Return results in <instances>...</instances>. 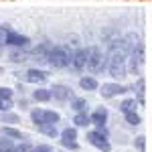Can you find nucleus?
<instances>
[{
	"instance_id": "obj_7",
	"label": "nucleus",
	"mask_w": 152,
	"mask_h": 152,
	"mask_svg": "<svg viewBox=\"0 0 152 152\" xmlns=\"http://www.w3.org/2000/svg\"><path fill=\"white\" fill-rule=\"evenodd\" d=\"M51 94H53V99L59 102V104H69L71 99L75 97L73 87L67 85V83H55V85L51 87Z\"/></svg>"
},
{
	"instance_id": "obj_15",
	"label": "nucleus",
	"mask_w": 152,
	"mask_h": 152,
	"mask_svg": "<svg viewBox=\"0 0 152 152\" xmlns=\"http://www.w3.org/2000/svg\"><path fill=\"white\" fill-rule=\"evenodd\" d=\"M0 134H2V136H8L12 140H26V136H24L16 126H2V128H0Z\"/></svg>"
},
{
	"instance_id": "obj_2",
	"label": "nucleus",
	"mask_w": 152,
	"mask_h": 152,
	"mask_svg": "<svg viewBox=\"0 0 152 152\" xmlns=\"http://www.w3.org/2000/svg\"><path fill=\"white\" fill-rule=\"evenodd\" d=\"M107 73L114 79H124L128 75V53L122 49H114L107 55Z\"/></svg>"
},
{
	"instance_id": "obj_34",
	"label": "nucleus",
	"mask_w": 152,
	"mask_h": 152,
	"mask_svg": "<svg viewBox=\"0 0 152 152\" xmlns=\"http://www.w3.org/2000/svg\"><path fill=\"white\" fill-rule=\"evenodd\" d=\"M57 152H69V150H57Z\"/></svg>"
},
{
	"instance_id": "obj_1",
	"label": "nucleus",
	"mask_w": 152,
	"mask_h": 152,
	"mask_svg": "<svg viewBox=\"0 0 152 152\" xmlns=\"http://www.w3.org/2000/svg\"><path fill=\"white\" fill-rule=\"evenodd\" d=\"M71 59H73V51L67 45H51L45 63L51 69H69Z\"/></svg>"
},
{
	"instance_id": "obj_22",
	"label": "nucleus",
	"mask_w": 152,
	"mask_h": 152,
	"mask_svg": "<svg viewBox=\"0 0 152 152\" xmlns=\"http://www.w3.org/2000/svg\"><path fill=\"white\" fill-rule=\"evenodd\" d=\"M124 120H126L128 126H142V116L138 112H128V114H124Z\"/></svg>"
},
{
	"instance_id": "obj_16",
	"label": "nucleus",
	"mask_w": 152,
	"mask_h": 152,
	"mask_svg": "<svg viewBox=\"0 0 152 152\" xmlns=\"http://www.w3.org/2000/svg\"><path fill=\"white\" fill-rule=\"evenodd\" d=\"M138 105H140V104H138L136 97H126V99L120 102V114L124 116V114H128V112H136Z\"/></svg>"
},
{
	"instance_id": "obj_30",
	"label": "nucleus",
	"mask_w": 152,
	"mask_h": 152,
	"mask_svg": "<svg viewBox=\"0 0 152 152\" xmlns=\"http://www.w3.org/2000/svg\"><path fill=\"white\" fill-rule=\"evenodd\" d=\"M95 130H97L99 134H104V136H107V138H110V130H107V124H95Z\"/></svg>"
},
{
	"instance_id": "obj_12",
	"label": "nucleus",
	"mask_w": 152,
	"mask_h": 152,
	"mask_svg": "<svg viewBox=\"0 0 152 152\" xmlns=\"http://www.w3.org/2000/svg\"><path fill=\"white\" fill-rule=\"evenodd\" d=\"M130 91H134L138 104L144 105V102H146V81H144V77H138V81L134 85H130Z\"/></svg>"
},
{
	"instance_id": "obj_31",
	"label": "nucleus",
	"mask_w": 152,
	"mask_h": 152,
	"mask_svg": "<svg viewBox=\"0 0 152 152\" xmlns=\"http://www.w3.org/2000/svg\"><path fill=\"white\" fill-rule=\"evenodd\" d=\"M16 105H18L20 110H28V105H31V99H26V97H20V99L16 102Z\"/></svg>"
},
{
	"instance_id": "obj_29",
	"label": "nucleus",
	"mask_w": 152,
	"mask_h": 152,
	"mask_svg": "<svg viewBox=\"0 0 152 152\" xmlns=\"http://www.w3.org/2000/svg\"><path fill=\"white\" fill-rule=\"evenodd\" d=\"M12 107H14L12 99H0V112H10Z\"/></svg>"
},
{
	"instance_id": "obj_9",
	"label": "nucleus",
	"mask_w": 152,
	"mask_h": 152,
	"mask_svg": "<svg viewBox=\"0 0 152 152\" xmlns=\"http://www.w3.org/2000/svg\"><path fill=\"white\" fill-rule=\"evenodd\" d=\"M87 142L99 152H112V142H110V138L104 136V134H99L97 130L87 132Z\"/></svg>"
},
{
	"instance_id": "obj_28",
	"label": "nucleus",
	"mask_w": 152,
	"mask_h": 152,
	"mask_svg": "<svg viewBox=\"0 0 152 152\" xmlns=\"http://www.w3.org/2000/svg\"><path fill=\"white\" fill-rule=\"evenodd\" d=\"M31 152H55V148L51 144H37L31 148Z\"/></svg>"
},
{
	"instance_id": "obj_8",
	"label": "nucleus",
	"mask_w": 152,
	"mask_h": 152,
	"mask_svg": "<svg viewBox=\"0 0 152 152\" xmlns=\"http://www.w3.org/2000/svg\"><path fill=\"white\" fill-rule=\"evenodd\" d=\"M20 79L26 81V83H33V85H43L49 79V71L39 69V67H28V69H24Z\"/></svg>"
},
{
	"instance_id": "obj_5",
	"label": "nucleus",
	"mask_w": 152,
	"mask_h": 152,
	"mask_svg": "<svg viewBox=\"0 0 152 152\" xmlns=\"http://www.w3.org/2000/svg\"><path fill=\"white\" fill-rule=\"evenodd\" d=\"M126 94H130V85H124L120 81H107L99 85V95L104 99H116V97Z\"/></svg>"
},
{
	"instance_id": "obj_26",
	"label": "nucleus",
	"mask_w": 152,
	"mask_h": 152,
	"mask_svg": "<svg viewBox=\"0 0 152 152\" xmlns=\"http://www.w3.org/2000/svg\"><path fill=\"white\" fill-rule=\"evenodd\" d=\"M12 97H14V89L2 85V87H0V99H12Z\"/></svg>"
},
{
	"instance_id": "obj_21",
	"label": "nucleus",
	"mask_w": 152,
	"mask_h": 152,
	"mask_svg": "<svg viewBox=\"0 0 152 152\" xmlns=\"http://www.w3.org/2000/svg\"><path fill=\"white\" fill-rule=\"evenodd\" d=\"M59 138L61 140H77V128L75 126H67L59 132Z\"/></svg>"
},
{
	"instance_id": "obj_20",
	"label": "nucleus",
	"mask_w": 152,
	"mask_h": 152,
	"mask_svg": "<svg viewBox=\"0 0 152 152\" xmlns=\"http://www.w3.org/2000/svg\"><path fill=\"white\" fill-rule=\"evenodd\" d=\"M39 134H43V136H47V138H57L59 136V130L55 124H45V126H39L37 128Z\"/></svg>"
},
{
	"instance_id": "obj_33",
	"label": "nucleus",
	"mask_w": 152,
	"mask_h": 152,
	"mask_svg": "<svg viewBox=\"0 0 152 152\" xmlns=\"http://www.w3.org/2000/svg\"><path fill=\"white\" fill-rule=\"evenodd\" d=\"M4 49H6V47H2V45H0V57H2V53H4Z\"/></svg>"
},
{
	"instance_id": "obj_24",
	"label": "nucleus",
	"mask_w": 152,
	"mask_h": 152,
	"mask_svg": "<svg viewBox=\"0 0 152 152\" xmlns=\"http://www.w3.org/2000/svg\"><path fill=\"white\" fill-rule=\"evenodd\" d=\"M59 144H61L65 150H69V152H77L79 150V142L77 140H61V138H59Z\"/></svg>"
},
{
	"instance_id": "obj_32",
	"label": "nucleus",
	"mask_w": 152,
	"mask_h": 152,
	"mask_svg": "<svg viewBox=\"0 0 152 152\" xmlns=\"http://www.w3.org/2000/svg\"><path fill=\"white\" fill-rule=\"evenodd\" d=\"M16 91H20V94H24V91H26V87H24L23 83H16Z\"/></svg>"
},
{
	"instance_id": "obj_18",
	"label": "nucleus",
	"mask_w": 152,
	"mask_h": 152,
	"mask_svg": "<svg viewBox=\"0 0 152 152\" xmlns=\"http://www.w3.org/2000/svg\"><path fill=\"white\" fill-rule=\"evenodd\" d=\"M91 124V118L87 112H77L75 116H73V126L75 128H87Z\"/></svg>"
},
{
	"instance_id": "obj_27",
	"label": "nucleus",
	"mask_w": 152,
	"mask_h": 152,
	"mask_svg": "<svg viewBox=\"0 0 152 152\" xmlns=\"http://www.w3.org/2000/svg\"><path fill=\"white\" fill-rule=\"evenodd\" d=\"M31 148H33V146L24 140V142H20V144H14V148H12L10 152H31Z\"/></svg>"
},
{
	"instance_id": "obj_10",
	"label": "nucleus",
	"mask_w": 152,
	"mask_h": 152,
	"mask_svg": "<svg viewBox=\"0 0 152 152\" xmlns=\"http://www.w3.org/2000/svg\"><path fill=\"white\" fill-rule=\"evenodd\" d=\"M6 59L14 63V65H23L26 61H31V51L28 49H16V47H8Z\"/></svg>"
},
{
	"instance_id": "obj_11",
	"label": "nucleus",
	"mask_w": 152,
	"mask_h": 152,
	"mask_svg": "<svg viewBox=\"0 0 152 152\" xmlns=\"http://www.w3.org/2000/svg\"><path fill=\"white\" fill-rule=\"evenodd\" d=\"M31 99L37 102V104H49V102H53V94H51V89H47V87L37 85L35 91H31Z\"/></svg>"
},
{
	"instance_id": "obj_6",
	"label": "nucleus",
	"mask_w": 152,
	"mask_h": 152,
	"mask_svg": "<svg viewBox=\"0 0 152 152\" xmlns=\"http://www.w3.org/2000/svg\"><path fill=\"white\" fill-rule=\"evenodd\" d=\"M87 57H89V47H77L73 51V59H71L69 69L73 73H83L87 71Z\"/></svg>"
},
{
	"instance_id": "obj_19",
	"label": "nucleus",
	"mask_w": 152,
	"mask_h": 152,
	"mask_svg": "<svg viewBox=\"0 0 152 152\" xmlns=\"http://www.w3.org/2000/svg\"><path fill=\"white\" fill-rule=\"evenodd\" d=\"M69 104H71V110H73L75 114H77V112H87V107H89L87 99H85V97H77V95L71 99Z\"/></svg>"
},
{
	"instance_id": "obj_4",
	"label": "nucleus",
	"mask_w": 152,
	"mask_h": 152,
	"mask_svg": "<svg viewBox=\"0 0 152 152\" xmlns=\"http://www.w3.org/2000/svg\"><path fill=\"white\" fill-rule=\"evenodd\" d=\"M31 120L35 124V128L45 126V124H55L57 126L61 122V114L55 110H47V107H33L31 110Z\"/></svg>"
},
{
	"instance_id": "obj_23",
	"label": "nucleus",
	"mask_w": 152,
	"mask_h": 152,
	"mask_svg": "<svg viewBox=\"0 0 152 152\" xmlns=\"http://www.w3.org/2000/svg\"><path fill=\"white\" fill-rule=\"evenodd\" d=\"M12 148H14V140L8 136H2L0 138V152H10Z\"/></svg>"
},
{
	"instance_id": "obj_3",
	"label": "nucleus",
	"mask_w": 152,
	"mask_h": 152,
	"mask_svg": "<svg viewBox=\"0 0 152 152\" xmlns=\"http://www.w3.org/2000/svg\"><path fill=\"white\" fill-rule=\"evenodd\" d=\"M104 71H107V57L104 55V51L99 47L91 45L89 47V57H87V73L99 75Z\"/></svg>"
},
{
	"instance_id": "obj_14",
	"label": "nucleus",
	"mask_w": 152,
	"mask_h": 152,
	"mask_svg": "<svg viewBox=\"0 0 152 152\" xmlns=\"http://www.w3.org/2000/svg\"><path fill=\"white\" fill-rule=\"evenodd\" d=\"M79 87L83 91H97L99 89V81L95 79L94 75H81L79 77Z\"/></svg>"
},
{
	"instance_id": "obj_25",
	"label": "nucleus",
	"mask_w": 152,
	"mask_h": 152,
	"mask_svg": "<svg viewBox=\"0 0 152 152\" xmlns=\"http://www.w3.org/2000/svg\"><path fill=\"white\" fill-rule=\"evenodd\" d=\"M134 148H136V150L138 152H146V136H136V138H134Z\"/></svg>"
},
{
	"instance_id": "obj_35",
	"label": "nucleus",
	"mask_w": 152,
	"mask_h": 152,
	"mask_svg": "<svg viewBox=\"0 0 152 152\" xmlns=\"http://www.w3.org/2000/svg\"><path fill=\"white\" fill-rule=\"evenodd\" d=\"M0 73H4V69H2V67H0Z\"/></svg>"
},
{
	"instance_id": "obj_13",
	"label": "nucleus",
	"mask_w": 152,
	"mask_h": 152,
	"mask_svg": "<svg viewBox=\"0 0 152 152\" xmlns=\"http://www.w3.org/2000/svg\"><path fill=\"white\" fill-rule=\"evenodd\" d=\"M89 118H91V124H107V120H110V110L107 107H95L94 112L89 114Z\"/></svg>"
},
{
	"instance_id": "obj_17",
	"label": "nucleus",
	"mask_w": 152,
	"mask_h": 152,
	"mask_svg": "<svg viewBox=\"0 0 152 152\" xmlns=\"http://www.w3.org/2000/svg\"><path fill=\"white\" fill-rule=\"evenodd\" d=\"M0 124H6V126H16L20 124V116L14 114V112H0Z\"/></svg>"
}]
</instances>
